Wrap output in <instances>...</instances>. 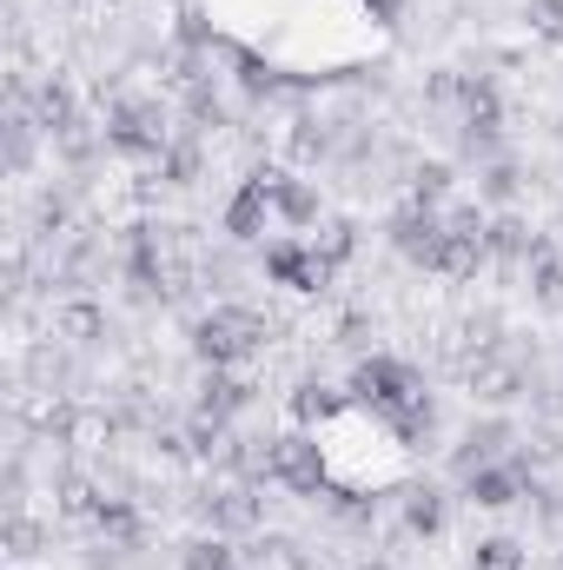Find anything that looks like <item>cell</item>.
I'll return each instance as SVG.
<instances>
[{
  "mask_svg": "<svg viewBox=\"0 0 563 570\" xmlns=\"http://www.w3.org/2000/svg\"><path fill=\"white\" fill-rule=\"evenodd\" d=\"M273 213H279L285 226H312L318 219V193L298 186V179H285V173H273Z\"/></svg>",
  "mask_w": 563,
  "mask_h": 570,
  "instance_id": "13",
  "label": "cell"
},
{
  "mask_svg": "<svg viewBox=\"0 0 563 570\" xmlns=\"http://www.w3.org/2000/svg\"><path fill=\"white\" fill-rule=\"evenodd\" d=\"M471 570H524V551H517L511 538H484V544L471 551Z\"/></svg>",
  "mask_w": 563,
  "mask_h": 570,
  "instance_id": "23",
  "label": "cell"
},
{
  "mask_svg": "<svg viewBox=\"0 0 563 570\" xmlns=\"http://www.w3.org/2000/svg\"><path fill=\"white\" fill-rule=\"evenodd\" d=\"M93 524H100L107 538H120V544H134V538H140V524H134V511H127V504H107Z\"/></svg>",
  "mask_w": 563,
  "mask_h": 570,
  "instance_id": "28",
  "label": "cell"
},
{
  "mask_svg": "<svg viewBox=\"0 0 563 570\" xmlns=\"http://www.w3.org/2000/svg\"><path fill=\"white\" fill-rule=\"evenodd\" d=\"M464 385H471V399H484V405H511V399L524 392V365L504 358L497 345H484V352L464 358Z\"/></svg>",
  "mask_w": 563,
  "mask_h": 570,
  "instance_id": "4",
  "label": "cell"
},
{
  "mask_svg": "<svg viewBox=\"0 0 563 570\" xmlns=\"http://www.w3.org/2000/svg\"><path fill=\"white\" fill-rule=\"evenodd\" d=\"M531 285H537L544 305H563V266L551 259V246H537V259H531Z\"/></svg>",
  "mask_w": 563,
  "mask_h": 570,
  "instance_id": "24",
  "label": "cell"
},
{
  "mask_svg": "<svg viewBox=\"0 0 563 570\" xmlns=\"http://www.w3.org/2000/svg\"><path fill=\"white\" fill-rule=\"evenodd\" d=\"M444 193H451V166H418V173H412V206L437 213V206H444Z\"/></svg>",
  "mask_w": 563,
  "mask_h": 570,
  "instance_id": "22",
  "label": "cell"
},
{
  "mask_svg": "<svg viewBox=\"0 0 563 570\" xmlns=\"http://www.w3.org/2000/svg\"><path fill=\"white\" fill-rule=\"evenodd\" d=\"M33 120L47 127V134H73L80 120H73V94L60 87V80H40V94H33Z\"/></svg>",
  "mask_w": 563,
  "mask_h": 570,
  "instance_id": "14",
  "label": "cell"
},
{
  "mask_svg": "<svg viewBox=\"0 0 563 570\" xmlns=\"http://www.w3.org/2000/svg\"><path fill=\"white\" fill-rule=\"evenodd\" d=\"M60 511H67V518H100L107 498H100L87 478H60Z\"/></svg>",
  "mask_w": 563,
  "mask_h": 570,
  "instance_id": "21",
  "label": "cell"
},
{
  "mask_svg": "<svg viewBox=\"0 0 563 570\" xmlns=\"http://www.w3.org/2000/svg\"><path fill=\"white\" fill-rule=\"evenodd\" d=\"M27 159H33V120H20V114H13V120H7V166H13V173H27Z\"/></svg>",
  "mask_w": 563,
  "mask_h": 570,
  "instance_id": "26",
  "label": "cell"
},
{
  "mask_svg": "<svg viewBox=\"0 0 563 570\" xmlns=\"http://www.w3.org/2000/svg\"><path fill=\"white\" fill-rule=\"evenodd\" d=\"M292 412H298L305 425H325V419H338V412H345V392H332V385H305V392L292 399Z\"/></svg>",
  "mask_w": 563,
  "mask_h": 570,
  "instance_id": "19",
  "label": "cell"
},
{
  "mask_svg": "<svg viewBox=\"0 0 563 570\" xmlns=\"http://www.w3.org/2000/svg\"><path fill=\"white\" fill-rule=\"evenodd\" d=\"M392 246L424 266V273H437V253H444V213H424V206H405L398 219H392Z\"/></svg>",
  "mask_w": 563,
  "mask_h": 570,
  "instance_id": "5",
  "label": "cell"
},
{
  "mask_svg": "<svg viewBox=\"0 0 563 570\" xmlns=\"http://www.w3.org/2000/svg\"><path fill=\"white\" fill-rule=\"evenodd\" d=\"M484 246H491L497 259H537V239H531V226H524V219H491Z\"/></svg>",
  "mask_w": 563,
  "mask_h": 570,
  "instance_id": "16",
  "label": "cell"
},
{
  "mask_svg": "<svg viewBox=\"0 0 563 570\" xmlns=\"http://www.w3.org/2000/svg\"><path fill=\"white\" fill-rule=\"evenodd\" d=\"M352 399H365V405H372L385 425L398 431L405 444H418L424 431L437 425L424 379L412 372V365H398V358H365V365L352 372Z\"/></svg>",
  "mask_w": 563,
  "mask_h": 570,
  "instance_id": "1",
  "label": "cell"
},
{
  "mask_svg": "<svg viewBox=\"0 0 563 570\" xmlns=\"http://www.w3.org/2000/svg\"><path fill=\"white\" fill-rule=\"evenodd\" d=\"M53 332H60V338H73V345H100V338H107V312H100V305H87V298H73V305H60V312H53Z\"/></svg>",
  "mask_w": 563,
  "mask_h": 570,
  "instance_id": "12",
  "label": "cell"
},
{
  "mask_svg": "<svg viewBox=\"0 0 563 570\" xmlns=\"http://www.w3.org/2000/svg\"><path fill=\"white\" fill-rule=\"evenodd\" d=\"M266 478L285 484V491H298V498H318L325 491V451H318V438H305V431L266 438Z\"/></svg>",
  "mask_w": 563,
  "mask_h": 570,
  "instance_id": "3",
  "label": "cell"
},
{
  "mask_svg": "<svg viewBox=\"0 0 563 570\" xmlns=\"http://www.w3.org/2000/svg\"><path fill=\"white\" fill-rule=\"evenodd\" d=\"M405 524H412L418 538H437V531H444V498H437L431 484H424V491H412V498H405Z\"/></svg>",
  "mask_w": 563,
  "mask_h": 570,
  "instance_id": "20",
  "label": "cell"
},
{
  "mask_svg": "<svg viewBox=\"0 0 563 570\" xmlns=\"http://www.w3.org/2000/svg\"><path fill=\"white\" fill-rule=\"evenodd\" d=\"M266 318L253 312V305H219V312H206L199 325H192V352L206 358V365H246V358H259L266 352Z\"/></svg>",
  "mask_w": 563,
  "mask_h": 570,
  "instance_id": "2",
  "label": "cell"
},
{
  "mask_svg": "<svg viewBox=\"0 0 563 570\" xmlns=\"http://www.w3.org/2000/svg\"><path fill=\"white\" fill-rule=\"evenodd\" d=\"M33 544H40V524H27V518L13 511V518H7V551H13V558H33Z\"/></svg>",
  "mask_w": 563,
  "mask_h": 570,
  "instance_id": "29",
  "label": "cell"
},
{
  "mask_svg": "<svg viewBox=\"0 0 563 570\" xmlns=\"http://www.w3.org/2000/svg\"><path fill=\"white\" fill-rule=\"evenodd\" d=\"M266 273L279 285H292V292H325V279H332V266H325L312 246H292V239L266 253Z\"/></svg>",
  "mask_w": 563,
  "mask_h": 570,
  "instance_id": "9",
  "label": "cell"
},
{
  "mask_svg": "<svg viewBox=\"0 0 563 570\" xmlns=\"http://www.w3.org/2000/svg\"><path fill=\"white\" fill-rule=\"evenodd\" d=\"M246 399H253V385H246V379H233V365H213V379L199 385V405H206V412H226V419H233Z\"/></svg>",
  "mask_w": 563,
  "mask_h": 570,
  "instance_id": "15",
  "label": "cell"
},
{
  "mask_svg": "<svg viewBox=\"0 0 563 570\" xmlns=\"http://www.w3.org/2000/svg\"><path fill=\"white\" fill-rule=\"evenodd\" d=\"M259 570H305V558H298L292 538H266V544H259Z\"/></svg>",
  "mask_w": 563,
  "mask_h": 570,
  "instance_id": "27",
  "label": "cell"
},
{
  "mask_svg": "<svg viewBox=\"0 0 563 570\" xmlns=\"http://www.w3.org/2000/svg\"><path fill=\"white\" fill-rule=\"evenodd\" d=\"M524 20H531V33H544L551 47H563V0H531Z\"/></svg>",
  "mask_w": 563,
  "mask_h": 570,
  "instance_id": "25",
  "label": "cell"
},
{
  "mask_svg": "<svg viewBox=\"0 0 563 570\" xmlns=\"http://www.w3.org/2000/svg\"><path fill=\"white\" fill-rule=\"evenodd\" d=\"M259 498L246 491V484H226V491H213L206 498V524L219 531V538H239V531H259Z\"/></svg>",
  "mask_w": 563,
  "mask_h": 570,
  "instance_id": "10",
  "label": "cell"
},
{
  "mask_svg": "<svg viewBox=\"0 0 563 570\" xmlns=\"http://www.w3.org/2000/svg\"><path fill=\"white\" fill-rule=\"evenodd\" d=\"M107 140L120 146V153H134V159H159V153H166V127H159L152 107H120V114L107 120Z\"/></svg>",
  "mask_w": 563,
  "mask_h": 570,
  "instance_id": "6",
  "label": "cell"
},
{
  "mask_svg": "<svg viewBox=\"0 0 563 570\" xmlns=\"http://www.w3.org/2000/svg\"><path fill=\"white\" fill-rule=\"evenodd\" d=\"M504 444H511V425H504V419H491V425H471V438L457 444V458H451V464H457V471L471 478V471L497 464V451H504Z\"/></svg>",
  "mask_w": 563,
  "mask_h": 570,
  "instance_id": "11",
  "label": "cell"
},
{
  "mask_svg": "<svg viewBox=\"0 0 563 570\" xmlns=\"http://www.w3.org/2000/svg\"><path fill=\"white\" fill-rule=\"evenodd\" d=\"M464 498L477 511H511L524 498V464H484V471H471L464 478Z\"/></svg>",
  "mask_w": 563,
  "mask_h": 570,
  "instance_id": "8",
  "label": "cell"
},
{
  "mask_svg": "<svg viewBox=\"0 0 563 570\" xmlns=\"http://www.w3.org/2000/svg\"><path fill=\"white\" fill-rule=\"evenodd\" d=\"M179 570H239V551L213 531V538H192V544L179 551Z\"/></svg>",
  "mask_w": 563,
  "mask_h": 570,
  "instance_id": "17",
  "label": "cell"
},
{
  "mask_svg": "<svg viewBox=\"0 0 563 570\" xmlns=\"http://www.w3.org/2000/svg\"><path fill=\"white\" fill-rule=\"evenodd\" d=\"M266 213H273V173H253L233 193V206H226V233L233 239H259L266 233Z\"/></svg>",
  "mask_w": 563,
  "mask_h": 570,
  "instance_id": "7",
  "label": "cell"
},
{
  "mask_svg": "<svg viewBox=\"0 0 563 570\" xmlns=\"http://www.w3.org/2000/svg\"><path fill=\"white\" fill-rule=\"evenodd\" d=\"M484 193H491V199H511V193H517V173H511V166H491V173H484Z\"/></svg>",
  "mask_w": 563,
  "mask_h": 570,
  "instance_id": "30",
  "label": "cell"
},
{
  "mask_svg": "<svg viewBox=\"0 0 563 570\" xmlns=\"http://www.w3.org/2000/svg\"><path fill=\"white\" fill-rule=\"evenodd\" d=\"M352 246H358V226H345V219H325V226H318V239H312V253H318L332 273L352 259Z\"/></svg>",
  "mask_w": 563,
  "mask_h": 570,
  "instance_id": "18",
  "label": "cell"
}]
</instances>
